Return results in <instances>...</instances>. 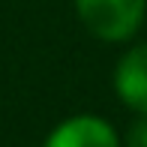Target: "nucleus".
<instances>
[{
  "instance_id": "nucleus-1",
  "label": "nucleus",
  "mask_w": 147,
  "mask_h": 147,
  "mask_svg": "<svg viewBox=\"0 0 147 147\" xmlns=\"http://www.w3.org/2000/svg\"><path fill=\"white\" fill-rule=\"evenodd\" d=\"M81 24L102 42H123L141 27L147 0H75Z\"/></svg>"
},
{
  "instance_id": "nucleus-2",
  "label": "nucleus",
  "mask_w": 147,
  "mask_h": 147,
  "mask_svg": "<svg viewBox=\"0 0 147 147\" xmlns=\"http://www.w3.org/2000/svg\"><path fill=\"white\" fill-rule=\"evenodd\" d=\"M45 147H120L117 132L96 114L69 117L45 138Z\"/></svg>"
},
{
  "instance_id": "nucleus-3",
  "label": "nucleus",
  "mask_w": 147,
  "mask_h": 147,
  "mask_svg": "<svg viewBox=\"0 0 147 147\" xmlns=\"http://www.w3.org/2000/svg\"><path fill=\"white\" fill-rule=\"evenodd\" d=\"M114 90L123 105H129L138 114H147V42L129 48L117 60Z\"/></svg>"
},
{
  "instance_id": "nucleus-4",
  "label": "nucleus",
  "mask_w": 147,
  "mask_h": 147,
  "mask_svg": "<svg viewBox=\"0 0 147 147\" xmlns=\"http://www.w3.org/2000/svg\"><path fill=\"white\" fill-rule=\"evenodd\" d=\"M126 147H147V114L129 126V132H126Z\"/></svg>"
}]
</instances>
